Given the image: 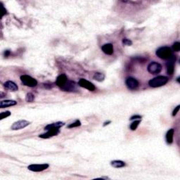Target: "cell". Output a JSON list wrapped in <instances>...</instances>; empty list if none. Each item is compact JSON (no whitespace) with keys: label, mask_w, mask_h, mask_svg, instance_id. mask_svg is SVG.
I'll return each mask as SVG.
<instances>
[{"label":"cell","mask_w":180,"mask_h":180,"mask_svg":"<svg viewBox=\"0 0 180 180\" xmlns=\"http://www.w3.org/2000/svg\"><path fill=\"white\" fill-rule=\"evenodd\" d=\"M156 56L163 60H170L173 56V51L169 47H161L156 50Z\"/></svg>","instance_id":"cell-1"},{"label":"cell","mask_w":180,"mask_h":180,"mask_svg":"<svg viewBox=\"0 0 180 180\" xmlns=\"http://www.w3.org/2000/svg\"><path fill=\"white\" fill-rule=\"evenodd\" d=\"M168 77H166V76L160 75L150 79L149 81V84L150 87H154V88L160 87L168 83Z\"/></svg>","instance_id":"cell-2"},{"label":"cell","mask_w":180,"mask_h":180,"mask_svg":"<svg viewBox=\"0 0 180 180\" xmlns=\"http://www.w3.org/2000/svg\"><path fill=\"white\" fill-rule=\"evenodd\" d=\"M20 80L24 85L29 87H34L37 85V81L35 78L28 75H23L20 76Z\"/></svg>","instance_id":"cell-3"},{"label":"cell","mask_w":180,"mask_h":180,"mask_svg":"<svg viewBox=\"0 0 180 180\" xmlns=\"http://www.w3.org/2000/svg\"><path fill=\"white\" fill-rule=\"evenodd\" d=\"M162 66L158 63V62L153 61L149 64V66L147 67V71L148 72L152 75H156L158 74L161 72L162 71Z\"/></svg>","instance_id":"cell-4"},{"label":"cell","mask_w":180,"mask_h":180,"mask_svg":"<svg viewBox=\"0 0 180 180\" xmlns=\"http://www.w3.org/2000/svg\"><path fill=\"white\" fill-rule=\"evenodd\" d=\"M49 167V165L47 163L44 164H32L30 165L28 167V169L30 171L35 172V173H38V172H42L44 170H47Z\"/></svg>","instance_id":"cell-5"},{"label":"cell","mask_w":180,"mask_h":180,"mask_svg":"<svg viewBox=\"0 0 180 180\" xmlns=\"http://www.w3.org/2000/svg\"><path fill=\"white\" fill-rule=\"evenodd\" d=\"M78 85L79 87H82V88L87 89V90L91 91V92H93V91L96 90V87L94 86V84H93L92 82L87 80V79H83V78L79 79V82H78Z\"/></svg>","instance_id":"cell-6"},{"label":"cell","mask_w":180,"mask_h":180,"mask_svg":"<svg viewBox=\"0 0 180 180\" xmlns=\"http://www.w3.org/2000/svg\"><path fill=\"white\" fill-rule=\"evenodd\" d=\"M30 124V122L28 121L25 120H18L17 122H15L13 123V125L11 127L12 130H21V129L25 128V127H28Z\"/></svg>","instance_id":"cell-7"},{"label":"cell","mask_w":180,"mask_h":180,"mask_svg":"<svg viewBox=\"0 0 180 180\" xmlns=\"http://www.w3.org/2000/svg\"><path fill=\"white\" fill-rule=\"evenodd\" d=\"M125 84L129 90H134L137 89L139 85L138 80L132 77H128L125 80Z\"/></svg>","instance_id":"cell-8"},{"label":"cell","mask_w":180,"mask_h":180,"mask_svg":"<svg viewBox=\"0 0 180 180\" xmlns=\"http://www.w3.org/2000/svg\"><path fill=\"white\" fill-rule=\"evenodd\" d=\"M59 128H53L47 130V132L44 134L39 135V137L42 139H49L52 137L56 136L59 134Z\"/></svg>","instance_id":"cell-9"},{"label":"cell","mask_w":180,"mask_h":180,"mask_svg":"<svg viewBox=\"0 0 180 180\" xmlns=\"http://www.w3.org/2000/svg\"><path fill=\"white\" fill-rule=\"evenodd\" d=\"M176 58H175V56H173L170 60H168V61L166 63V67H167V73L169 75H172L174 73L175 71V63Z\"/></svg>","instance_id":"cell-10"},{"label":"cell","mask_w":180,"mask_h":180,"mask_svg":"<svg viewBox=\"0 0 180 180\" xmlns=\"http://www.w3.org/2000/svg\"><path fill=\"white\" fill-rule=\"evenodd\" d=\"M68 81V77L65 74H61L59 76H58V77L56 78V84L58 86V87H60V89L63 88L66 84L67 83V82Z\"/></svg>","instance_id":"cell-11"},{"label":"cell","mask_w":180,"mask_h":180,"mask_svg":"<svg viewBox=\"0 0 180 180\" xmlns=\"http://www.w3.org/2000/svg\"><path fill=\"white\" fill-rule=\"evenodd\" d=\"M61 90L63 91H66V92H75L77 90V84L73 81L68 80L66 84V85Z\"/></svg>","instance_id":"cell-12"},{"label":"cell","mask_w":180,"mask_h":180,"mask_svg":"<svg viewBox=\"0 0 180 180\" xmlns=\"http://www.w3.org/2000/svg\"><path fill=\"white\" fill-rule=\"evenodd\" d=\"M101 49H102L103 53L107 54V55H112L114 52L113 45L111 43L103 44L101 47Z\"/></svg>","instance_id":"cell-13"},{"label":"cell","mask_w":180,"mask_h":180,"mask_svg":"<svg viewBox=\"0 0 180 180\" xmlns=\"http://www.w3.org/2000/svg\"><path fill=\"white\" fill-rule=\"evenodd\" d=\"M4 86L6 89H7L9 91H12V92H16V91H18V90L17 84L15 82H13V81H6L5 83L4 84Z\"/></svg>","instance_id":"cell-14"},{"label":"cell","mask_w":180,"mask_h":180,"mask_svg":"<svg viewBox=\"0 0 180 180\" xmlns=\"http://www.w3.org/2000/svg\"><path fill=\"white\" fill-rule=\"evenodd\" d=\"M17 104V101H14V100H4V101H1L0 102V108H8L11 107V106H16Z\"/></svg>","instance_id":"cell-15"},{"label":"cell","mask_w":180,"mask_h":180,"mask_svg":"<svg viewBox=\"0 0 180 180\" xmlns=\"http://www.w3.org/2000/svg\"><path fill=\"white\" fill-rule=\"evenodd\" d=\"M64 125H65V123L63 122H60V121H58V122H54V123L47 125V126L44 127V130H50V129H53V128H60V127H63Z\"/></svg>","instance_id":"cell-16"},{"label":"cell","mask_w":180,"mask_h":180,"mask_svg":"<svg viewBox=\"0 0 180 180\" xmlns=\"http://www.w3.org/2000/svg\"><path fill=\"white\" fill-rule=\"evenodd\" d=\"M174 129H170L166 133V141L168 144H173V138H174Z\"/></svg>","instance_id":"cell-17"},{"label":"cell","mask_w":180,"mask_h":180,"mask_svg":"<svg viewBox=\"0 0 180 180\" xmlns=\"http://www.w3.org/2000/svg\"><path fill=\"white\" fill-rule=\"evenodd\" d=\"M111 166H113L115 168H124V167L126 165L125 162L124 161H122V160H113V161L111 162Z\"/></svg>","instance_id":"cell-18"},{"label":"cell","mask_w":180,"mask_h":180,"mask_svg":"<svg viewBox=\"0 0 180 180\" xmlns=\"http://www.w3.org/2000/svg\"><path fill=\"white\" fill-rule=\"evenodd\" d=\"M93 79L94 80L97 81V82H103V80L105 79V75L103 73H94L93 76Z\"/></svg>","instance_id":"cell-19"},{"label":"cell","mask_w":180,"mask_h":180,"mask_svg":"<svg viewBox=\"0 0 180 180\" xmlns=\"http://www.w3.org/2000/svg\"><path fill=\"white\" fill-rule=\"evenodd\" d=\"M140 122H141V120H135L133 122H132V124L130 125V130H132V131L136 130L137 129Z\"/></svg>","instance_id":"cell-20"},{"label":"cell","mask_w":180,"mask_h":180,"mask_svg":"<svg viewBox=\"0 0 180 180\" xmlns=\"http://www.w3.org/2000/svg\"><path fill=\"white\" fill-rule=\"evenodd\" d=\"M35 100V96L33 94L28 93L25 96V101L27 102H33Z\"/></svg>","instance_id":"cell-21"},{"label":"cell","mask_w":180,"mask_h":180,"mask_svg":"<svg viewBox=\"0 0 180 180\" xmlns=\"http://www.w3.org/2000/svg\"><path fill=\"white\" fill-rule=\"evenodd\" d=\"M171 49H172V51H173V52H179V50H180V43L179 42H175L174 44H173V47H172Z\"/></svg>","instance_id":"cell-22"},{"label":"cell","mask_w":180,"mask_h":180,"mask_svg":"<svg viewBox=\"0 0 180 180\" xmlns=\"http://www.w3.org/2000/svg\"><path fill=\"white\" fill-rule=\"evenodd\" d=\"M80 125H81V122L79 120H75V122L70 124V125L68 126V128H73V127H77L80 126Z\"/></svg>","instance_id":"cell-23"},{"label":"cell","mask_w":180,"mask_h":180,"mask_svg":"<svg viewBox=\"0 0 180 180\" xmlns=\"http://www.w3.org/2000/svg\"><path fill=\"white\" fill-rule=\"evenodd\" d=\"M11 115V112L10 111H5V112H2L0 114V117H1V120H3V119L9 117Z\"/></svg>","instance_id":"cell-24"},{"label":"cell","mask_w":180,"mask_h":180,"mask_svg":"<svg viewBox=\"0 0 180 180\" xmlns=\"http://www.w3.org/2000/svg\"><path fill=\"white\" fill-rule=\"evenodd\" d=\"M122 44H123L124 45L126 46H131L132 44V42L130 39H127V38H124V39H122Z\"/></svg>","instance_id":"cell-25"},{"label":"cell","mask_w":180,"mask_h":180,"mask_svg":"<svg viewBox=\"0 0 180 180\" xmlns=\"http://www.w3.org/2000/svg\"><path fill=\"white\" fill-rule=\"evenodd\" d=\"M179 108H180V106H179V105H178V106L175 108L174 111H173V116H175L177 114V113L179 112Z\"/></svg>","instance_id":"cell-26"},{"label":"cell","mask_w":180,"mask_h":180,"mask_svg":"<svg viewBox=\"0 0 180 180\" xmlns=\"http://www.w3.org/2000/svg\"><path fill=\"white\" fill-rule=\"evenodd\" d=\"M141 118V116L139 115H136L132 116V117L130 118V120H137V119H139V120H140Z\"/></svg>","instance_id":"cell-27"},{"label":"cell","mask_w":180,"mask_h":180,"mask_svg":"<svg viewBox=\"0 0 180 180\" xmlns=\"http://www.w3.org/2000/svg\"><path fill=\"white\" fill-rule=\"evenodd\" d=\"M10 54H11V52L9 50H6V51H5V52H4V56H6V57H7V56H9V55H10Z\"/></svg>","instance_id":"cell-28"},{"label":"cell","mask_w":180,"mask_h":180,"mask_svg":"<svg viewBox=\"0 0 180 180\" xmlns=\"http://www.w3.org/2000/svg\"><path fill=\"white\" fill-rule=\"evenodd\" d=\"M110 123H111V120H108V121H106V122H105L104 123H103V127H106V125H109Z\"/></svg>","instance_id":"cell-29"},{"label":"cell","mask_w":180,"mask_h":180,"mask_svg":"<svg viewBox=\"0 0 180 180\" xmlns=\"http://www.w3.org/2000/svg\"><path fill=\"white\" fill-rule=\"evenodd\" d=\"M97 179H109V177H98Z\"/></svg>","instance_id":"cell-30"},{"label":"cell","mask_w":180,"mask_h":180,"mask_svg":"<svg viewBox=\"0 0 180 180\" xmlns=\"http://www.w3.org/2000/svg\"><path fill=\"white\" fill-rule=\"evenodd\" d=\"M177 82H179V77H177Z\"/></svg>","instance_id":"cell-31"}]
</instances>
